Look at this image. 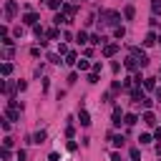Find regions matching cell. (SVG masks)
<instances>
[{"label": "cell", "instance_id": "20", "mask_svg": "<svg viewBox=\"0 0 161 161\" xmlns=\"http://www.w3.org/2000/svg\"><path fill=\"white\" fill-rule=\"evenodd\" d=\"M76 66H78V71H88V68H91V63H88V60H78Z\"/></svg>", "mask_w": 161, "mask_h": 161}, {"label": "cell", "instance_id": "28", "mask_svg": "<svg viewBox=\"0 0 161 161\" xmlns=\"http://www.w3.org/2000/svg\"><path fill=\"white\" fill-rule=\"evenodd\" d=\"M141 103H144V108H151V106H154V101H151V98H144Z\"/></svg>", "mask_w": 161, "mask_h": 161}, {"label": "cell", "instance_id": "30", "mask_svg": "<svg viewBox=\"0 0 161 161\" xmlns=\"http://www.w3.org/2000/svg\"><path fill=\"white\" fill-rule=\"evenodd\" d=\"M48 38H53V40H55V38H58V30H55V28H50V30H48Z\"/></svg>", "mask_w": 161, "mask_h": 161}, {"label": "cell", "instance_id": "9", "mask_svg": "<svg viewBox=\"0 0 161 161\" xmlns=\"http://www.w3.org/2000/svg\"><path fill=\"white\" fill-rule=\"evenodd\" d=\"M144 124H149V126H154V124H156V116H154L151 111H146V113H144Z\"/></svg>", "mask_w": 161, "mask_h": 161}, {"label": "cell", "instance_id": "22", "mask_svg": "<svg viewBox=\"0 0 161 161\" xmlns=\"http://www.w3.org/2000/svg\"><path fill=\"white\" fill-rule=\"evenodd\" d=\"M13 73V63H3V76H10Z\"/></svg>", "mask_w": 161, "mask_h": 161}, {"label": "cell", "instance_id": "6", "mask_svg": "<svg viewBox=\"0 0 161 161\" xmlns=\"http://www.w3.org/2000/svg\"><path fill=\"white\" fill-rule=\"evenodd\" d=\"M156 40H159V38H156V35H154V33H149V35H146V38H144V46H146V48H151V46H154V43H156Z\"/></svg>", "mask_w": 161, "mask_h": 161}, {"label": "cell", "instance_id": "31", "mask_svg": "<svg viewBox=\"0 0 161 161\" xmlns=\"http://www.w3.org/2000/svg\"><path fill=\"white\" fill-rule=\"evenodd\" d=\"M111 161H121V156L118 154H111Z\"/></svg>", "mask_w": 161, "mask_h": 161}, {"label": "cell", "instance_id": "2", "mask_svg": "<svg viewBox=\"0 0 161 161\" xmlns=\"http://www.w3.org/2000/svg\"><path fill=\"white\" fill-rule=\"evenodd\" d=\"M101 18H106V23H108V25H116L118 20H121L118 13H101Z\"/></svg>", "mask_w": 161, "mask_h": 161}, {"label": "cell", "instance_id": "7", "mask_svg": "<svg viewBox=\"0 0 161 161\" xmlns=\"http://www.w3.org/2000/svg\"><path fill=\"white\" fill-rule=\"evenodd\" d=\"M144 88L146 91H154L156 88V78H144Z\"/></svg>", "mask_w": 161, "mask_h": 161}, {"label": "cell", "instance_id": "18", "mask_svg": "<svg viewBox=\"0 0 161 161\" xmlns=\"http://www.w3.org/2000/svg\"><path fill=\"white\" fill-rule=\"evenodd\" d=\"M48 5H50L53 10H58V8H63V0H48Z\"/></svg>", "mask_w": 161, "mask_h": 161}, {"label": "cell", "instance_id": "26", "mask_svg": "<svg viewBox=\"0 0 161 161\" xmlns=\"http://www.w3.org/2000/svg\"><path fill=\"white\" fill-rule=\"evenodd\" d=\"M113 35H116V38H124V35H126V30H124V28H116V30H113Z\"/></svg>", "mask_w": 161, "mask_h": 161}, {"label": "cell", "instance_id": "17", "mask_svg": "<svg viewBox=\"0 0 161 161\" xmlns=\"http://www.w3.org/2000/svg\"><path fill=\"white\" fill-rule=\"evenodd\" d=\"M60 23H71V20H68L63 13H58V15H55V25H60Z\"/></svg>", "mask_w": 161, "mask_h": 161}, {"label": "cell", "instance_id": "12", "mask_svg": "<svg viewBox=\"0 0 161 161\" xmlns=\"http://www.w3.org/2000/svg\"><path fill=\"white\" fill-rule=\"evenodd\" d=\"M136 121H138V118H136V113H126V118H124V124H126V126H133Z\"/></svg>", "mask_w": 161, "mask_h": 161}, {"label": "cell", "instance_id": "23", "mask_svg": "<svg viewBox=\"0 0 161 161\" xmlns=\"http://www.w3.org/2000/svg\"><path fill=\"white\" fill-rule=\"evenodd\" d=\"M138 141H141V144H151V136H149V133H141Z\"/></svg>", "mask_w": 161, "mask_h": 161}, {"label": "cell", "instance_id": "25", "mask_svg": "<svg viewBox=\"0 0 161 161\" xmlns=\"http://www.w3.org/2000/svg\"><path fill=\"white\" fill-rule=\"evenodd\" d=\"M131 159L138 161V159H141V151H138V149H131Z\"/></svg>", "mask_w": 161, "mask_h": 161}, {"label": "cell", "instance_id": "19", "mask_svg": "<svg viewBox=\"0 0 161 161\" xmlns=\"http://www.w3.org/2000/svg\"><path fill=\"white\" fill-rule=\"evenodd\" d=\"M91 43H93V46H101V43H106V38H101V35H91Z\"/></svg>", "mask_w": 161, "mask_h": 161}, {"label": "cell", "instance_id": "16", "mask_svg": "<svg viewBox=\"0 0 161 161\" xmlns=\"http://www.w3.org/2000/svg\"><path fill=\"white\" fill-rule=\"evenodd\" d=\"M151 10H154L156 15L161 13V0H151Z\"/></svg>", "mask_w": 161, "mask_h": 161}, {"label": "cell", "instance_id": "15", "mask_svg": "<svg viewBox=\"0 0 161 161\" xmlns=\"http://www.w3.org/2000/svg\"><path fill=\"white\" fill-rule=\"evenodd\" d=\"M76 58H78V55H76V53L71 50V53L66 55V63H68V66H73V63H78V60H76Z\"/></svg>", "mask_w": 161, "mask_h": 161}, {"label": "cell", "instance_id": "33", "mask_svg": "<svg viewBox=\"0 0 161 161\" xmlns=\"http://www.w3.org/2000/svg\"><path fill=\"white\" fill-rule=\"evenodd\" d=\"M80 3H83V0H80Z\"/></svg>", "mask_w": 161, "mask_h": 161}, {"label": "cell", "instance_id": "21", "mask_svg": "<svg viewBox=\"0 0 161 161\" xmlns=\"http://www.w3.org/2000/svg\"><path fill=\"white\" fill-rule=\"evenodd\" d=\"M133 15H136V10H133V8H131V5H128V8H126V10H124V18H126V20H131V18H133Z\"/></svg>", "mask_w": 161, "mask_h": 161}, {"label": "cell", "instance_id": "8", "mask_svg": "<svg viewBox=\"0 0 161 161\" xmlns=\"http://www.w3.org/2000/svg\"><path fill=\"white\" fill-rule=\"evenodd\" d=\"M131 96H133V101H138V103H141V101L146 98V96H144V91H141V88H133V91H131Z\"/></svg>", "mask_w": 161, "mask_h": 161}, {"label": "cell", "instance_id": "13", "mask_svg": "<svg viewBox=\"0 0 161 161\" xmlns=\"http://www.w3.org/2000/svg\"><path fill=\"white\" fill-rule=\"evenodd\" d=\"M111 141H113V146H124V136H121V133H116V136H111Z\"/></svg>", "mask_w": 161, "mask_h": 161}, {"label": "cell", "instance_id": "11", "mask_svg": "<svg viewBox=\"0 0 161 161\" xmlns=\"http://www.w3.org/2000/svg\"><path fill=\"white\" fill-rule=\"evenodd\" d=\"M126 68H128V71H136V68H138V60H136V58H126Z\"/></svg>", "mask_w": 161, "mask_h": 161}, {"label": "cell", "instance_id": "24", "mask_svg": "<svg viewBox=\"0 0 161 161\" xmlns=\"http://www.w3.org/2000/svg\"><path fill=\"white\" fill-rule=\"evenodd\" d=\"M63 13H66V15H76V8H73V5H63Z\"/></svg>", "mask_w": 161, "mask_h": 161}, {"label": "cell", "instance_id": "14", "mask_svg": "<svg viewBox=\"0 0 161 161\" xmlns=\"http://www.w3.org/2000/svg\"><path fill=\"white\" fill-rule=\"evenodd\" d=\"M113 126H121V108H113Z\"/></svg>", "mask_w": 161, "mask_h": 161}, {"label": "cell", "instance_id": "5", "mask_svg": "<svg viewBox=\"0 0 161 161\" xmlns=\"http://www.w3.org/2000/svg\"><path fill=\"white\" fill-rule=\"evenodd\" d=\"M116 50H118V46H116V43H108V46L103 48V55H106V58H111V55H113Z\"/></svg>", "mask_w": 161, "mask_h": 161}, {"label": "cell", "instance_id": "29", "mask_svg": "<svg viewBox=\"0 0 161 161\" xmlns=\"http://www.w3.org/2000/svg\"><path fill=\"white\" fill-rule=\"evenodd\" d=\"M88 83H98V73H91L88 76Z\"/></svg>", "mask_w": 161, "mask_h": 161}, {"label": "cell", "instance_id": "10", "mask_svg": "<svg viewBox=\"0 0 161 161\" xmlns=\"http://www.w3.org/2000/svg\"><path fill=\"white\" fill-rule=\"evenodd\" d=\"M46 136H48L46 131H38V133L33 136V144H43V141H46Z\"/></svg>", "mask_w": 161, "mask_h": 161}, {"label": "cell", "instance_id": "4", "mask_svg": "<svg viewBox=\"0 0 161 161\" xmlns=\"http://www.w3.org/2000/svg\"><path fill=\"white\" fill-rule=\"evenodd\" d=\"M78 118H80V126H91V116H88V111H80Z\"/></svg>", "mask_w": 161, "mask_h": 161}, {"label": "cell", "instance_id": "32", "mask_svg": "<svg viewBox=\"0 0 161 161\" xmlns=\"http://www.w3.org/2000/svg\"><path fill=\"white\" fill-rule=\"evenodd\" d=\"M154 136H156V138H161V128H156V131H154Z\"/></svg>", "mask_w": 161, "mask_h": 161}, {"label": "cell", "instance_id": "27", "mask_svg": "<svg viewBox=\"0 0 161 161\" xmlns=\"http://www.w3.org/2000/svg\"><path fill=\"white\" fill-rule=\"evenodd\" d=\"M13 88H15V86H13V83H10V80H8V83H5V86H3V91H5V93H13Z\"/></svg>", "mask_w": 161, "mask_h": 161}, {"label": "cell", "instance_id": "1", "mask_svg": "<svg viewBox=\"0 0 161 161\" xmlns=\"http://www.w3.org/2000/svg\"><path fill=\"white\" fill-rule=\"evenodd\" d=\"M15 10H18V3H15V0H8V3H5V18L10 20L15 15Z\"/></svg>", "mask_w": 161, "mask_h": 161}, {"label": "cell", "instance_id": "3", "mask_svg": "<svg viewBox=\"0 0 161 161\" xmlns=\"http://www.w3.org/2000/svg\"><path fill=\"white\" fill-rule=\"evenodd\" d=\"M38 20H40V18H38L35 13H28V15L23 18V23H25V25H35V23H38Z\"/></svg>", "mask_w": 161, "mask_h": 161}]
</instances>
